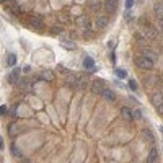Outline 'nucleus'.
I'll return each mask as SVG.
<instances>
[{
  "label": "nucleus",
  "mask_w": 163,
  "mask_h": 163,
  "mask_svg": "<svg viewBox=\"0 0 163 163\" xmlns=\"http://www.w3.org/2000/svg\"><path fill=\"white\" fill-rule=\"evenodd\" d=\"M18 75H20V69H13V72L8 75V82L10 83H16L18 82Z\"/></svg>",
  "instance_id": "18"
},
{
  "label": "nucleus",
  "mask_w": 163,
  "mask_h": 163,
  "mask_svg": "<svg viewBox=\"0 0 163 163\" xmlns=\"http://www.w3.org/2000/svg\"><path fill=\"white\" fill-rule=\"evenodd\" d=\"M62 26H59V25H55V26H52L51 28V34H55V36H57V34H60L62 33Z\"/></svg>",
  "instance_id": "27"
},
{
  "label": "nucleus",
  "mask_w": 163,
  "mask_h": 163,
  "mask_svg": "<svg viewBox=\"0 0 163 163\" xmlns=\"http://www.w3.org/2000/svg\"><path fill=\"white\" fill-rule=\"evenodd\" d=\"M77 26L80 28V30H83V31H88V30H90V16H88V15H82V16H78V20H77Z\"/></svg>",
  "instance_id": "4"
},
{
  "label": "nucleus",
  "mask_w": 163,
  "mask_h": 163,
  "mask_svg": "<svg viewBox=\"0 0 163 163\" xmlns=\"http://www.w3.org/2000/svg\"><path fill=\"white\" fill-rule=\"evenodd\" d=\"M134 111V119H140L142 117V111L140 109H132Z\"/></svg>",
  "instance_id": "28"
},
{
  "label": "nucleus",
  "mask_w": 163,
  "mask_h": 163,
  "mask_svg": "<svg viewBox=\"0 0 163 163\" xmlns=\"http://www.w3.org/2000/svg\"><path fill=\"white\" fill-rule=\"evenodd\" d=\"M7 114V106H0V116Z\"/></svg>",
  "instance_id": "32"
},
{
  "label": "nucleus",
  "mask_w": 163,
  "mask_h": 163,
  "mask_svg": "<svg viewBox=\"0 0 163 163\" xmlns=\"http://www.w3.org/2000/svg\"><path fill=\"white\" fill-rule=\"evenodd\" d=\"M30 70H31V67H30V65H26V67L23 69V72H30Z\"/></svg>",
  "instance_id": "37"
},
{
  "label": "nucleus",
  "mask_w": 163,
  "mask_h": 163,
  "mask_svg": "<svg viewBox=\"0 0 163 163\" xmlns=\"http://www.w3.org/2000/svg\"><path fill=\"white\" fill-rule=\"evenodd\" d=\"M153 62L155 60L148 59L147 55H144V54H137L136 57H134V64H136L139 69H142V70H152V69H153Z\"/></svg>",
  "instance_id": "1"
},
{
  "label": "nucleus",
  "mask_w": 163,
  "mask_h": 163,
  "mask_svg": "<svg viewBox=\"0 0 163 163\" xmlns=\"http://www.w3.org/2000/svg\"><path fill=\"white\" fill-rule=\"evenodd\" d=\"M16 60H18V59H16V54H8V59H7V65H8V67H13V65L16 64Z\"/></svg>",
  "instance_id": "20"
},
{
  "label": "nucleus",
  "mask_w": 163,
  "mask_h": 163,
  "mask_svg": "<svg viewBox=\"0 0 163 163\" xmlns=\"http://www.w3.org/2000/svg\"><path fill=\"white\" fill-rule=\"evenodd\" d=\"M30 26L34 28V30H43L44 28V20L41 16H33L30 18Z\"/></svg>",
  "instance_id": "6"
},
{
  "label": "nucleus",
  "mask_w": 163,
  "mask_h": 163,
  "mask_svg": "<svg viewBox=\"0 0 163 163\" xmlns=\"http://www.w3.org/2000/svg\"><path fill=\"white\" fill-rule=\"evenodd\" d=\"M140 54L147 55V57H148V59H152V60H155V59H157V54H155V52H152V51H148V49H144Z\"/></svg>",
  "instance_id": "24"
},
{
  "label": "nucleus",
  "mask_w": 163,
  "mask_h": 163,
  "mask_svg": "<svg viewBox=\"0 0 163 163\" xmlns=\"http://www.w3.org/2000/svg\"><path fill=\"white\" fill-rule=\"evenodd\" d=\"M158 28L163 31V16H162V18H158Z\"/></svg>",
  "instance_id": "34"
},
{
  "label": "nucleus",
  "mask_w": 163,
  "mask_h": 163,
  "mask_svg": "<svg viewBox=\"0 0 163 163\" xmlns=\"http://www.w3.org/2000/svg\"><path fill=\"white\" fill-rule=\"evenodd\" d=\"M18 86H20V90H23V91H30L31 90V82H28V80H20L18 82Z\"/></svg>",
  "instance_id": "19"
},
{
  "label": "nucleus",
  "mask_w": 163,
  "mask_h": 163,
  "mask_svg": "<svg viewBox=\"0 0 163 163\" xmlns=\"http://www.w3.org/2000/svg\"><path fill=\"white\" fill-rule=\"evenodd\" d=\"M88 86H90V83H88L86 78H78L77 83H75V88L77 90H86Z\"/></svg>",
  "instance_id": "15"
},
{
  "label": "nucleus",
  "mask_w": 163,
  "mask_h": 163,
  "mask_svg": "<svg viewBox=\"0 0 163 163\" xmlns=\"http://www.w3.org/2000/svg\"><path fill=\"white\" fill-rule=\"evenodd\" d=\"M114 74H116L117 78H126L127 77V72L124 70V69H121V67H117L116 70H114Z\"/></svg>",
  "instance_id": "21"
},
{
  "label": "nucleus",
  "mask_w": 163,
  "mask_h": 163,
  "mask_svg": "<svg viewBox=\"0 0 163 163\" xmlns=\"http://www.w3.org/2000/svg\"><path fill=\"white\" fill-rule=\"evenodd\" d=\"M2 148H3V139L0 137V150H2Z\"/></svg>",
  "instance_id": "38"
},
{
  "label": "nucleus",
  "mask_w": 163,
  "mask_h": 163,
  "mask_svg": "<svg viewBox=\"0 0 163 163\" xmlns=\"http://www.w3.org/2000/svg\"><path fill=\"white\" fill-rule=\"evenodd\" d=\"M160 132H162V134H163V127H160Z\"/></svg>",
  "instance_id": "39"
},
{
  "label": "nucleus",
  "mask_w": 163,
  "mask_h": 163,
  "mask_svg": "<svg viewBox=\"0 0 163 163\" xmlns=\"http://www.w3.org/2000/svg\"><path fill=\"white\" fill-rule=\"evenodd\" d=\"M62 44H64V47H65V49H69V51H74L75 49V43H74V41H64Z\"/></svg>",
  "instance_id": "25"
},
{
  "label": "nucleus",
  "mask_w": 163,
  "mask_h": 163,
  "mask_svg": "<svg viewBox=\"0 0 163 163\" xmlns=\"http://www.w3.org/2000/svg\"><path fill=\"white\" fill-rule=\"evenodd\" d=\"M134 7V0H126V10H131Z\"/></svg>",
  "instance_id": "29"
},
{
  "label": "nucleus",
  "mask_w": 163,
  "mask_h": 163,
  "mask_svg": "<svg viewBox=\"0 0 163 163\" xmlns=\"http://www.w3.org/2000/svg\"><path fill=\"white\" fill-rule=\"evenodd\" d=\"M108 21H109V18H108V15H98V18H96V28L98 30H103L106 25H108Z\"/></svg>",
  "instance_id": "9"
},
{
  "label": "nucleus",
  "mask_w": 163,
  "mask_h": 163,
  "mask_svg": "<svg viewBox=\"0 0 163 163\" xmlns=\"http://www.w3.org/2000/svg\"><path fill=\"white\" fill-rule=\"evenodd\" d=\"M153 12H155V15L158 16V18H162L163 16V2H157L153 5Z\"/></svg>",
  "instance_id": "17"
},
{
  "label": "nucleus",
  "mask_w": 163,
  "mask_h": 163,
  "mask_svg": "<svg viewBox=\"0 0 163 163\" xmlns=\"http://www.w3.org/2000/svg\"><path fill=\"white\" fill-rule=\"evenodd\" d=\"M108 47H109V49H114V41H109V43H108Z\"/></svg>",
  "instance_id": "36"
},
{
  "label": "nucleus",
  "mask_w": 163,
  "mask_h": 163,
  "mask_svg": "<svg viewBox=\"0 0 163 163\" xmlns=\"http://www.w3.org/2000/svg\"><path fill=\"white\" fill-rule=\"evenodd\" d=\"M111 62H116V54H114L113 49H111Z\"/></svg>",
  "instance_id": "35"
},
{
  "label": "nucleus",
  "mask_w": 163,
  "mask_h": 163,
  "mask_svg": "<svg viewBox=\"0 0 163 163\" xmlns=\"http://www.w3.org/2000/svg\"><path fill=\"white\" fill-rule=\"evenodd\" d=\"M64 80H65V85H69L70 88H75V83H77L78 77H77V75H74V74H65Z\"/></svg>",
  "instance_id": "8"
},
{
  "label": "nucleus",
  "mask_w": 163,
  "mask_h": 163,
  "mask_svg": "<svg viewBox=\"0 0 163 163\" xmlns=\"http://www.w3.org/2000/svg\"><path fill=\"white\" fill-rule=\"evenodd\" d=\"M0 2H3V0H0Z\"/></svg>",
  "instance_id": "40"
},
{
  "label": "nucleus",
  "mask_w": 163,
  "mask_h": 163,
  "mask_svg": "<svg viewBox=\"0 0 163 163\" xmlns=\"http://www.w3.org/2000/svg\"><path fill=\"white\" fill-rule=\"evenodd\" d=\"M83 67H85L86 70H91V72H95V70H96V67H95V60H93L91 57H88V55H86V57L83 59Z\"/></svg>",
  "instance_id": "11"
},
{
  "label": "nucleus",
  "mask_w": 163,
  "mask_h": 163,
  "mask_svg": "<svg viewBox=\"0 0 163 163\" xmlns=\"http://www.w3.org/2000/svg\"><path fill=\"white\" fill-rule=\"evenodd\" d=\"M150 101H152V105L157 108V106H160L163 105V91H160V90H157V91H153L150 95Z\"/></svg>",
  "instance_id": "3"
},
{
  "label": "nucleus",
  "mask_w": 163,
  "mask_h": 163,
  "mask_svg": "<svg viewBox=\"0 0 163 163\" xmlns=\"http://www.w3.org/2000/svg\"><path fill=\"white\" fill-rule=\"evenodd\" d=\"M90 90H91V93H93V95H96V96H101L103 86H101V85H98L96 82H93V83H91V86H90Z\"/></svg>",
  "instance_id": "16"
},
{
  "label": "nucleus",
  "mask_w": 163,
  "mask_h": 163,
  "mask_svg": "<svg viewBox=\"0 0 163 163\" xmlns=\"http://www.w3.org/2000/svg\"><path fill=\"white\" fill-rule=\"evenodd\" d=\"M121 116H122V119L124 121H132L134 119V111L129 108V106H122V108H121Z\"/></svg>",
  "instance_id": "7"
},
{
  "label": "nucleus",
  "mask_w": 163,
  "mask_h": 163,
  "mask_svg": "<svg viewBox=\"0 0 163 163\" xmlns=\"http://www.w3.org/2000/svg\"><path fill=\"white\" fill-rule=\"evenodd\" d=\"M116 7H117V0H106L105 2V10L106 12H114L116 10Z\"/></svg>",
  "instance_id": "13"
},
{
  "label": "nucleus",
  "mask_w": 163,
  "mask_h": 163,
  "mask_svg": "<svg viewBox=\"0 0 163 163\" xmlns=\"http://www.w3.org/2000/svg\"><path fill=\"white\" fill-rule=\"evenodd\" d=\"M39 80H46V82H52V78H54V74L51 70H44V72H41V75L39 77Z\"/></svg>",
  "instance_id": "14"
},
{
  "label": "nucleus",
  "mask_w": 163,
  "mask_h": 163,
  "mask_svg": "<svg viewBox=\"0 0 163 163\" xmlns=\"http://www.w3.org/2000/svg\"><path fill=\"white\" fill-rule=\"evenodd\" d=\"M127 86H129V90H132V91H137L139 90V83H137V80H134V78H131V80L127 82Z\"/></svg>",
  "instance_id": "22"
},
{
  "label": "nucleus",
  "mask_w": 163,
  "mask_h": 163,
  "mask_svg": "<svg viewBox=\"0 0 163 163\" xmlns=\"http://www.w3.org/2000/svg\"><path fill=\"white\" fill-rule=\"evenodd\" d=\"M140 136H142V139H144V142L145 144H153L155 142V136H153V132H152L150 129H142V132H140Z\"/></svg>",
  "instance_id": "5"
},
{
  "label": "nucleus",
  "mask_w": 163,
  "mask_h": 163,
  "mask_svg": "<svg viewBox=\"0 0 163 163\" xmlns=\"http://www.w3.org/2000/svg\"><path fill=\"white\" fill-rule=\"evenodd\" d=\"M101 96H103V98L106 100V101H111V103H113L114 100H116V95H114V91H113V90H109V88H106V86H105V88H103V91H101Z\"/></svg>",
  "instance_id": "10"
},
{
  "label": "nucleus",
  "mask_w": 163,
  "mask_h": 163,
  "mask_svg": "<svg viewBox=\"0 0 163 163\" xmlns=\"http://www.w3.org/2000/svg\"><path fill=\"white\" fill-rule=\"evenodd\" d=\"M10 12H12V13H15V15H18V13H20V8H18V7H12V8H10Z\"/></svg>",
  "instance_id": "30"
},
{
  "label": "nucleus",
  "mask_w": 163,
  "mask_h": 163,
  "mask_svg": "<svg viewBox=\"0 0 163 163\" xmlns=\"http://www.w3.org/2000/svg\"><path fill=\"white\" fill-rule=\"evenodd\" d=\"M12 155H15L16 158H21V157H23L21 152L18 150V147H16V145H13V144H12Z\"/></svg>",
  "instance_id": "26"
},
{
  "label": "nucleus",
  "mask_w": 163,
  "mask_h": 163,
  "mask_svg": "<svg viewBox=\"0 0 163 163\" xmlns=\"http://www.w3.org/2000/svg\"><path fill=\"white\" fill-rule=\"evenodd\" d=\"M142 34L145 36V39H157V38H158L157 28H153L152 25H145L144 30H142Z\"/></svg>",
  "instance_id": "2"
},
{
  "label": "nucleus",
  "mask_w": 163,
  "mask_h": 163,
  "mask_svg": "<svg viewBox=\"0 0 163 163\" xmlns=\"http://www.w3.org/2000/svg\"><path fill=\"white\" fill-rule=\"evenodd\" d=\"M157 111H158V114L163 117V105H160V106H157Z\"/></svg>",
  "instance_id": "33"
},
{
  "label": "nucleus",
  "mask_w": 163,
  "mask_h": 163,
  "mask_svg": "<svg viewBox=\"0 0 163 163\" xmlns=\"http://www.w3.org/2000/svg\"><path fill=\"white\" fill-rule=\"evenodd\" d=\"M157 160H158V152H157V148H155V147H152L150 152H148L147 162L148 163H157Z\"/></svg>",
  "instance_id": "12"
},
{
  "label": "nucleus",
  "mask_w": 163,
  "mask_h": 163,
  "mask_svg": "<svg viewBox=\"0 0 163 163\" xmlns=\"http://www.w3.org/2000/svg\"><path fill=\"white\" fill-rule=\"evenodd\" d=\"M96 83H98V85H101L103 86V88H105V85H106V82L105 80H103V78H96V80H95Z\"/></svg>",
  "instance_id": "31"
},
{
  "label": "nucleus",
  "mask_w": 163,
  "mask_h": 163,
  "mask_svg": "<svg viewBox=\"0 0 163 163\" xmlns=\"http://www.w3.org/2000/svg\"><path fill=\"white\" fill-rule=\"evenodd\" d=\"M145 83H147L148 86H150V85H157V83H158V77H157V75H150V77H147Z\"/></svg>",
  "instance_id": "23"
}]
</instances>
